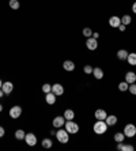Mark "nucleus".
Instances as JSON below:
<instances>
[{"label": "nucleus", "instance_id": "nucleus-1", "mask_svg": "<svg viewBox=\"0 0 136 151\" xmlns=\"http://www.w3.org/2000/svg\"><path fill=\"white\" fill-rule=\"evenodd\" d=\"M93 129H94V132L97 133V135H104V133L106 132V129H108V124L105 123V120H98L94 124Z\"/></svg>", "mask_w": 136, "mask_h": 151}, {"label": "nucleus", "instance_id": "nucleus-2", "mask_svg": "<svg viewBox=\"0 0 136 151\" xmlns=\"http://www.w3.org/2000/svg\"><path fill=\"white\" fill-rule=\"evenodd\" d=\"M56 138H57V140H59L60 143H63V144H65V143L69 142V133L65 131V129H60L56 132Z\"/></svg>", "mask_w": 136, "mask_h": 151}, {"label": "nucleus", "instance_id": "nucleus-3", "mask_svg": "<svg viewBox=\"0 0 136 151\" xmlns=\"http://www.w3.org/2000/svg\"><path fill=\"white\" fill-rule=\"evenodd\" d=\"M65 131L68 133H78L79 131V125L76 123H73L72 120H67L65 121Z\"/></svg>", "mask_w": 136, "mask_h": 151}, {"label": "nucleus", "instance_id": "nucleus-4", "mask_svg": "<svg viewBox=\"0 0 136 151\" xmlns=\"http://www.w3.org/2000/svg\"><path fill=\"white\" fill-rule=\"evenodd\" d=\"M124 135L125 138H133L136 135V127L133 124H127L124 128Z\"/></svg>", "mask_w": 136, "mask_h": 151}, {"label": "nucleus", "instance_id": "nucleus-5", "mask_svg": "<svg viewBox=\"0 0 136 151\" xmlns=\"http://www.w3.org/2000/svg\"><path fill=\"white\" fill-rule=\"evenodd\" d=\"M21 114H22V108L18 106V105H15V106H12L10 109V117L18 119V117H21Z\"/></svg>", "mask_w": 136, "mask_h": 151}, {"label": "nucleus", "instance_id": "nucleus-6", "mask_svg": "<svg viewBox=\"0 0 136 151\" xmlns=\"http://www.w3.org/2000/svg\"><path fill=\"white\" fill-rule=\"evenodd\" d=\"M86 46H87V49H90V50H95V49L98 48V41H97V38H94V37L87 38Z\"/></svg>", "mask_w": 136, "mask_h": 151}, {"label": "nucleus", "instance_id": "nucleus-7", "mask_svg": "<svg viewBox=\"0 0 136 151\" xmlns=\"http://www.w3.org/2000/svg\"><path fill=\"white\" fill-rule=\"evenodd\" d=\"M25 142L29 144V146H36V143H37V136L34 135V133H26L25 135Z\"/></svg>", "mask_w": 136, "mask_h": 151}, {"label": "nucleus", "instance_id": "nucleus-8", "mask_svg": "<svg viewBox=\"0 0 136 151\" xmlns=\"http://www.w3.org/2000/svg\"><path fill=\"white\" fill-rule=\"evenodd\" d=\"M63 125H65V119L64 116H57L53 119V127L54 128H61Z\"/></svg>", "mask_w": 136, "mask_h": 151}, {"label": "nucleus", "instance_id": "nucleus-9", "mask_svg": "<svg viewBox=\"0 0 136 151\" xmlns=\"http://www.w3.org/2000/svg\"><path fill=\"white\" fill-rule=\"evenodd\" d=\"M52 93L56 95V97H59V95H63L64 94V87L60 83H56V85L52 86Z\"/></svg>", "mask_w": 136, "mask_h": 151}, {"label": "nucleus", "instance_id": "nucleus-10", "mask_svg": "<svg viewBox=\"0 0 136 151\" xmlns=\"http://www.w3.org/2000/svg\"><path fill=\"white\" fill-rule=\"evenodd\" d=\"M117 150L118 151H133L135 150V147L132 146V144H125V143H118L117 144Z\"/></svg>", "mask_w": 136, "mask_h": 151}, {"label": "nucleus", "instance_id": "nucleus-11", "mask_svg": "<svg viewBox=\"0 0 136 151\" xmlns=\"http://www.w3.org/2000/svg\"><path fill=\"white\" fill-rule=\"evenodd\" d=\"M1 90L4 91V94H11L14 90V85L11 82H4L3 86H1Z\"/></svg>", "mask_w": 136, "mask_h": 151}, {"label": "nucleus", "instance_id": "nucleus-12", "mask_svg": "<svg viewBox=\"0 0 136 151\" xmlns=\"http://www.w3.org/2000/svg\"><path fill=\"white\" fill-rule=\"evenodd\" d=\"M125 82H127L128 85L135 83V82H136V74H135V72H132V71L127 72V74H125Z\"/></svg>", "mask_w": 136, "mask_h": 151}, {"label": "nucleus", "instance_id": "nucleus-13", "mask_svg": "<svg viewBox=\"0 0 136 151\" xmlns=\"http://www.w3.org/2000/svg\"><path fill=\"white\" fill-rule=\"evenodd\" d=\"M63 68L65 70V71L71 72L75 70V64H73V61H71V60H65V61L63 63Z\"/></svg>", "mask_w": 136, "mask_h": 151}, {"label": "nucleus", "instance_id": "nucleus-14", "mask_svg": "<svg viewBox=\"0 0 136 151\" xmlns=\"http://www.w3.org/2000/svg\"><path fill=\"white\" fill-rule=\"evenodd\" d=\"M106 117H108V114H106L105 109H97L95 110V119L97 120H105Z\"/></svg>", "mask_w": 136, "mask_h": 151}, {"label": "nucleus", "instance_id": "nucleus-15", "mask_svg": "<svg viewBox=\"0 0 136 151\" xmlns=\"http://www.w3.org/2000/svg\"><path fill=\"white\" fill-rule=\"evenodd\" d=\"M120 23H121V18H118V17H112V18L109 19V25L112 27H118L120 26Z\"/></svg>", "mask_w": 136, "mask_h": 151}, {"label": "nucleus", "instance_id": "nucleus-16", "mask_svg": "<svg viewBox=\"0 0 136 151\" xmlns=\"http://www.w3.org/2000/svg\"><path fill=\"white\" fill-rule=\"evenodd\" d=\"M45 101H46V103H48V105H53V103L56 102V95H54V94L50 91V93L46 94Z\"/></svg>", "mask_w": 136, "mask_h": 151}, {"label": "nucleus", "instance_id": "nucleus-17", "mask_svg": "<svg viewBox=\"0 0 136 151\" xmlns=\"http://www.w3.org/2000/svg\"><path fill=\"white\" fill-rule=\"evenodd\" d=\"M93 75H94L95 79H102V78H104V71L101 70L100 67H97V68L93 70Z\"/></svg>", "mask_w": 136, "mask_h": 151}, {"label": "nucleus", "instance_id": "nucleus-18", "mask_svg": "<svg viewBox=\"0 0 136 151\" xmlns=\"http://www.w3.org/2000/svg\"><path fill=\"white\" fill-rule=\"evenodd\" d=\"M105 123L108 124V127L109 125H110V127H112V125H116V123H117V117H116V116H108V117L105 119Z\"/></svg>", "mask_w": 136, "mask_h": 151}, {"label": "nucleus", "instance_id": "nucleus-19", "mask_svg": "<svg viewBox=\"0 0 136 151\" xmlns=\"http://www.w3.org/2000/svg\"><path fill=\"white\" fill-rule=\"evenodd\" d=\"M64 119L65 120H73V117H75V112L72 109H67V110L64 112Z\"/></svg>", "mask_w": 136, "mask_h": 151}, {"label": "nucleus", "instance_id": "nucleus-20", "mask_svg": "<svg viewBox=\"0 0 136 151\" xmlns=\"http://www.w3.org/2000/svg\"><path fill=\"white\" fill-rule=\"evenodd\" d=\"M128 52L125 50V49H120L117 52V57L120 59V60H127V57H128Z\"/></svg>", "mask_w": 136, "mask_h": 151}, {"label": "nucleus", "instance_id": "nucleus-21", "mask_svg": "<svg viewBox=\"0 0 136 151\" xmlns=\"http://www.w3.org/2000/svg\"><path fill=\"white\" fill-rule=\"evenodd\" d=\"M127 61L129 66H136V53H129L127 57Z\"/></svg>", "mask_w": 136, "mask_h": 151}, {"label": "nucleus", "instance_id": "nucleus-22", "mask_svg": "<svg viewBox=\"0 0 136 151\" xmlns=\"http://www.w3.org/2000/svg\"><path fill=\"white\" fill-rule=\"evenodd\" d=\"M124 139H125V135H124V132H117L116 135H114V140H116L117 143L124 142Z\"/></svg>", "mask_w": 136, "mask_h": 151}, {"label": "nucleus", "instance_id": "nucleus-23", "mask_svg": "<svg viewBox=\"0 0 136 151\" xmlns=\"http://www.w3.org/2000/svg\"><path fill=\"white\" fill-rule=\"evenodd\" d=\"M25 135H26V133H25L23 129H18V131L15 132V138L18 139V140H22V139H25Z\"/></svg>", "mask_w": 136, "mask_h": 151}, {"label": "nucleus", "instance_id": "nucleus-24", "mask_svg": "<svg viewBox=\"0 0 136 151\" xmlns=\"http://www.w3.org/2000/svg\"><path fill=\"white\" fill-rule=\"evenodd\" d=\"M83 36L87 37V38L93 37V30H91L90 27H84V29H83Z\"/></svg>", "mask_w": 136, "mask_h": 151}, {"label": "nucleus", "instance_id": "nucleus-25", "mask_svg": "<svg viewBox=\"0 0 136 151\" xmlns=\"http://www.w3.org/2000/svg\"><path fill=\"white\" fill-rule=\"evenodd\" d=\"M131 22H132V19H131V17H129V15H124V17L121 18V23H122V25H125V26H127V25H129Z\"/></svg>", "mask_w": 136, "mask_h": 151}, {"label": "nucleus", "instance_id": "nucleus-26", "mask_svg": "<svg viewBox=\"0 0 136 151\" xmlns=\"http://www.w3.org/2000/svg\"><path fill=\"white\" fill-rule=\"evenodd\" d=\"M128 87H129V85H128L125 80H124V82H121V83L118 85V90H120V91H127Z\"/></svg>", "mask_w": 136, "mask_h": 151}, {"label": "nucleus", "instance_id": "nucleus-27", "mask_svg": "<svg viewBox=\"0 0 136 151\" xmlns=\"http://www.w3.org/2000/svg\"><path fill=\"white\" fill-rule=\"evenodd\" d=\"M52 144H53V143H52L50 139H44V140H42V147H44V148H50Z\"/></svg>", "mask_w": 136, "mask_h": 151}, {"label": "nucleus", "instance_id": "nucleus-28", "mask_svg": "<svg viewBox=\"0 0 136 151\" xmlns=\"http://www.w3.org/2000/svg\"><path fill=\"white\" fill-rule=\"evenodd\" d=\"M19 6H21V4H19L18 0H10V7H11L12 10H18Z\"/></svg>", "mask_w": 136, "mask_h": 151}, {"label": "nucleus", "instance_id": "nucleus-29", "mask_svg": "<svg viewBox=\"0 0 136 151\" xmlns=\"http://www.w3.org/2000/svg\"><path fill=\"white\" fill-rule=\"evenodd\" d=\"M128 90H129V93H131L132 95H136V83H131L129 87H128Z\"/></svg>", "mask_w": 136, "mask_h": 151}, {"label": "nucleus", "instance_id": "nucleus-30", "mask_svg": "<svg viewBox=\"0 0 136 151\" xmlns=\"http://www.w3.org/2000/svg\"><path fill=\"white\" fill-rule=\"evenodd\" d=\"M42 91H44V93H45V94L50 93V91H52V86H50V85H48V83H45V85L42 86Z\"/></svg>", "mask_w": 136, "mask_h": 151}, {"label": "nucleus", "instance_id": "nucleus-31", "mask_svg": "<svg viewBox=\"0 0 136 151\" xmlns=\"http://www.w3.org/2000/svg\"><path fill=\"white\" fill-rule=\"evenodd\" d=\"M93 67L91 66H84V68H83V71H84V74H87V75H90V74H93Z\"/></svg>", "mask_w": 136, "mask_h": 151}, {"label": "nucleus", "instance_id": "nucleus-32", "mask_svg": "<svg viewBox=\"0 0 136 151\" xmlns=\"http://www.w3.org/2000/svg\"><path fill=\"white\" fill-rule=\"evenodd\" d=\"M4 133H5V131H4V128L0 125V138H3L4 136Z\"/></svg>", "mask_w": 136, "mask_h": 151}, {"label": "nucleus", "instance_id": "nucleus-33", "mask_svg": "<svg viewBox=\"0 0 136 151\" xmlns=\"http://www.w3.org/2000/svg\"><path fill=\"white\" fill-rule=\"evenodd\" d=\"M118 29H120L121 31H124V30H125V25H122V23H120V26H118Z\"/></svg>", "mask_w": 136, "mask_h": 151}, {"label": "nucleus", "instance_id": "nucleus-34", "mask_svg": "<svg viewBox=\"0 0 136 151\" xmlns=\"http://www.w3.org/2000/svg\"><path fill=\"white\" fill-rule=\"evenodd\" d=\"M132 11H133V12L136 14V1L133 3V4H132Z\"/></svg>", "mask_w": 136, "mask_h": 151}, {"label": "nucleus", "instance_id": "nucleus-35", "mask_svg": "<svg viewBox=\"0 0 136 151\" xmlns=\"http://www.w3.org/2000/svg\"><path fill=\"white\" fill-rule=\"evenodd\" d=\"M93 37H94V38H98V37H100V33H93Z\"/></svg>", "mask_w": 136, "mask_h": 151}, {"label": "nucleus", "instance_id": "nucleus-36", "mask_svg": "<svg viewBox=\"0 0 136 151\" xmlns=\"http://www.w3.org/2000/svg\"><path fill=\"white\" fill-rule=\"evenodd\" d=\"M3 95H4V91H3V90L0 89V98H3Z\"/></svg>", "mask_w": 136, "mask_h": 151}, {"label": "nucleus", "instance_id": "nucleus-37", "mask_svg": "<svg viewBox=\"0 0 136 151\" xmlns=\"http://www.w3.org/2000/svg\"><path fill=\"white\" fill-rule=\"evenodd\" d=\"M3 110V106H1V103H0V112Z\"/></svg>", "mask_w": 136, "mask_h": 151}, {"label": "nucleus", "instance_id": "nucleus-38", "mask_svg": "<svg viewBox=\"0 0 136 151\" xmlns=\"http://www.w3.org/2000/svg\"><path fill=\"white\" fill-rule=\"evenodd\" d=\"M1 86H3V83H1V80H0V89H1Z\"/></svg>", "mask_w": 136, "mask_h": 151}]
</instances>
